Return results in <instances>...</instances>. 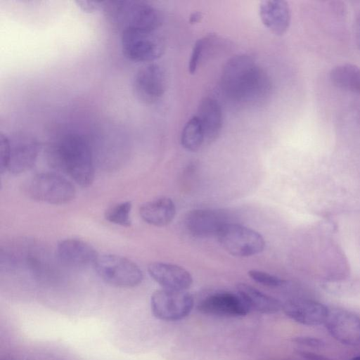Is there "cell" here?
Instances as JSON below:
<instances>
[{
	"label": "cell",
	"instance_id": "7",
	"mask_svg": "<svg viewBox=\"0 0 360 360\" xmlns=\"http://www.w3.org/2000/svg\"><path fill=\"white\" fill-rule=\"evenodd\" d=\"M121 46L127 58L138 62L155 60L164 51L163 41L155 32L139 29L122 31Z\"/></svg>",
	"mask_w": 360,
	"mask_h": 360
},
{
	"label": "cell",
	"instance_id": "9",
	"mask_svg": "<svg viewBox=\"0 0 360 360\" xmlns=\"http://www.w3.org/2000/svg\"><path fill=\"white\" fill-rule=\"evenodd\" d=\"M8 161L7 171L20 174L31 169L37 158L39 144L27 133L16 132L7 135Z\"/></svg>",
	"mask_w": 360,
	"mask_h": 360
},
{
	"label": "cell",
	"instance_id": "21",
	"mask_svg": "<svg viewBox=\"0 0 360 360\" xmlns=\"http://www.w3.org/2000/svg\"><path fill=\"white\" fill-rule=\"evenodd\" d=\"M330 79L336 86L360 94V68L345 63L330 72Z\"/></svg>",
	"mask_w": 360,
	"mask_h": 360
},
{
	"label": "cell",
	"instance_id": "14",
	"mask_svg": "<svg viewBox=\"0 0 360 360\" xmlns=\"http://www.w3.org/2000/svg\"><path fill=\"white\" fill-rule=\"evenodd\" d=\"M228 222L224 213L212 210H191L185 219L187 230L198 238L216 237Z\"/></svg>",
	"mask_w": 360,
	"mask_h": 360
},
{
	"label": "cell",
	"instance_id": "13",
	"mask_svg": "<svg viewBox=\"0 0 360 360\" xmlns=\"http://www.w3.org/2000/svg\"><path fill=\"white\" fill-rule=\"evenodd\" d=\"M282 309L290 319L305 326L324 324L329 312L324 304L305 299L289 300Z\"/></svg>",
	"mask_w": 360,
	"mask_h": 360
},
{
	"label": "cell",
	"instance_id": "2",
	"mask_svg": "<svg viewBox=\"0 0 360 360\" xmlns=\"http://www.w3.org/2000/svg\"><path fill=\"white\" fill-rule=\"evenodd\" d=\"M51 166L63 171L82 187L94 178L93 156L88 143L80 136L68 134L54 142L49 150Z\"/></svg>",
	"mask_w": 360,
	"mask_h": 360
},
{
	"label": "cell",
	"instance_id": "8",
	"mask_svg": "<svg viewBox=\"0 0 360 360\" xmlns=\"http://www.w3.org/2000/svg\"><path fill=\"white\" fill-rule=\"evenodd\" d=\"M193 307V298L186 290L162 288L155 290L150 298V308L157 319L166 321L186 317Z\"/></svg>",
	"mask_w": 360,
	"mask_h": 360
},
{
	"label": "cell",
	"instance_id": "12",
	"mask_svg": "<svg viewBox=\"0 0 360 360\" xmlns=\"http://www.w3.org/2000/svg\"><path fill=\"white\" fill-rule=\"evenodd\" d=\"M333 338L342 344H360V318L343 309L329 310L324 323Z\"/></svg>",
	"mask_w": 360,
	"mask_h": 360
},
{
	"label": "cell",
	"instance_id": "27",
	"mask_svg": "<svg viewBox=\"0 0 360 360\" xmlns=\"http://www.w3.org/2000/svg\"><path fill=\"white\" fill-rule=\"evenodd\" d=\"M77 6L84 12L91 13L95 11L103 9L104 1L98 0H77Z\"/></svg>",
	"mask_w": 360,
	"mask_h": 360
},
{
	"label": "cell",
	"instance_id": "18",
	"mask_svg": "<svg viewBox=\"0 0 360 360\" xmlns=\"http://www.w3.org/2000/svg\"><path fill=\"white\" fill-rule=\"evenodd\" d=\"M196 116L202 125L205 141H214L222 127V112L217 101L210 97L204 98L199 104Z\"/></svg>",
	"mask_w": 360,
	"mask_h": 360
},
{
	"label": "cell",
	"instance_id": "17",
	"mask_svg": "<svg viewBox=\"0 0 360 360\" xmlns=\"http://www.w3.org/2000/svg\"><path fill=\"white\" fill-rule=\"evenodd\" d=\"M260 19L264 26L276 35L286 32L290 24L289 5L283 0H266L259 6Z\"/></svg>",
	"mask_w": 360,
	"mask_h": 360
},
{
	"label": "cell",
	"instance_id": "31",
	"mask_svg": "<svg viewBox=\"0 0 360 360\" xmlns=\"http://www.w3.org/2000/svg\"><path fill=\"white\" fill-rule=\"evenodd\" d=\"M201 18L202 14L200 12H194L190 15L189 22L192 24L196 23L200 20Z\"/></svg>",
	"mask_w": 360,
	"mask_h": 360
},
{
	"label": "cell",
	"instance_id": "16",
	"mask_svg": "<svg viewBox=\"0 0 360 360\" xmlns=\"http://www.w3.org/2000/svg\"><path fill=\"white\" fill-rule=\"evenodd\" d=\"M57 255L63 264L73 267L94 266L99 256L88 243L75 238L60 241L57 245Z\"/></svg>",
	"mask_w": 360,
	"mask_h": 360
},
{
	"label": "cell",
	"instance_id": "1",
	"mask_svg": "<svg viewBox=\"0 0 360 360\" xmlns=\"http://www.w3.org/2000/svg\"><path fill=\"white\" fill-rule=\"evenodd\" d=\"M221 86L226 94L240 103H255L264 98L270 90L266 75L249 56L238 55L225 65Z\"/></svg>",
	"mask_w": 360,
	"mask_h": 360
},
{
	"label": "cell",
	"instance_id": "22",
	"mask_svg": "<svg viewBox=\"0 0 360 360\" xmlns=\"http://www.w3.org/2000/svg\"><path fill=\"white\" fill-rule=\"evenodd\" d=\"M205 141L204 131L198 117L195 115L187 121L181 135V146L187 150H198Z\"/></svg>",
	"mask_w": 360,
	"mask_h": 360
},
{
	"label": "cell",
	"instance_id": "11",
	"mask_svg": "<svg viewBox=\"0 0 360 360\" xmlns=\"http://www.w3.org/2000/svg\"><path fill=\"white\" fill-rule=\"evenodd\" d=\"M198 309L204 314L224 317L245 316L250 311L241 297L230 292L209 295L198 304Z\"/></svg>",
	"mask_w": 360,
	"mask_h": 360
},
{
	"label": "cell",
	"instance_id": "28",
	"mask_svg": "<svg viewBox=\"0 0 360 360\" xmlns=\"http://www.w3.org/2000/svg\"><path fill=\"white\" fill-rule=\"evenodd\" d=\"M294 341L296 343L307 345V346H313V347H319L321 346L323 343L318 339L312 338H307V337H297L294 339Z\"/></svg>",
	"mask_w": 360,
	"mask_h": 360
},
{
	"label": "cell",
	"instance_id": "15",
	"mask_svg": "<svg viewBox=\"0 0 360 360\" xmlns=\"http://www.w3.org/2000/svg\"><path fill=\"white\" fill-rule=\"evenodd\" d=\"M151 278L163 288L175 290H186L193 283L190 273L179 265L153 262L148 266Z\"/></svg>",
	"mask_w": 360,
	"mask_h": 360
},
{
	"label": "cell",
	"instance_id": "5",
	"mask_svg": "<svg viewBox=\"0 0 360 360\" xmlns=\"http://www.w3.org/2000/svg\"><path fill=\"white\" fill-rule=\"evenodd\" d=\"M94 266L103 281L118 288L137 286L143 278L141 270L135 263L118 255L98 256Z\"/></svg>",
	"mask_w": 360,
	"mask_h": 360
},
{
	"label": "cell",
	"instance_id": "4",
	"mask_svg": "<svg viewBox=\"0 0 360 360\" xmlns=\"http://www.w3.org/2000/svg\"><path fill=\"white\" fill-rule=\"evenodd\" d=\"M25 191L32 200L53 205L67 203L75 195L73 185L53 172H43L34 176L26 183Z\"/></svg>",
	"mask_w": 360,
	"mask_h": 360
},
{
	"label": "cell",
	"instance_id": "24",
	"mask_svg": "<svg viewBox=\"0 0 360 360\" xmlns=\"http://www.w3.org/2000/svg\"><path fill=\"white\" fill-rule=\"evenodd\" d=\"M248 274L253 281L265 286L279 287L285 283L284 280L262 271L252 269Z\"/></svg>",
	"mask_w": 360,
	"mask_h": 360
},
{
	"label": "cell",
	"instance_id": "30",
	"mask_svg": "<svg viewBox=\"0 0 360 360\" xmlns=\"http://www.w3.org/2000/svg\"><path fill=\"white\" fill-rule=\"evenodd\" d=\"M300 354L307 360H326L323 357L312 354L309 352H301Z\"/></svg>",
	"mask_w": 360,
	"mask_h": 360
},
{
	"label": "cell",
	"instance_id": "23",
	"mask_svg": "<svg viewBox=\"0 0 360 360\" xmlns=\"http://www.w3.org/2000/svg\"><path fill=\"white\" fill-rule=\"evenodd\" d=\"M131 202H122L106 210L104 216L105 219L111 223L128 227L131 224Z\"/></svg>",
	"mask_w": 360,
	"mask_h": 360
},
{
	"label": "cell",
	"instance_id": "6",
	"mask_svg": "<svg viewBox=\"0 0 360 360\" xmlns=\"http://www.w3.org/2000/svg\"><path fill=\"white\" fill-rule=\"evenodd\" d=\"M216 237L229 253L236 257L259 254L265 246L264 239L259 233L236 223L224 224Z\"/></svg>",
	"mask_w": 360,
	"mask_h": 360
},
{
	"label": "cell",
	"instance_id": "20",
	"mask_svg": "<svg viewBox=\"0 0 360 360\" xmlns=\"http://www.w3.org/2000/svg\"><path fill=\"white\" fill-rule=\"evenodd\" d=\"M238 294L248 308L261 314H276L282 309L283 304L252 285L240 283L236 285Z\"/></svg>",
	"mask_w": 360,
	"mask_h": 360
},
{
	"label": "cell",
	"instance_id": "10",
	"mask_svg": "<svg viewBox=\"0 0 360 360\" xmlns=\"http://www.w3.org/2000/svg\"><path fill=\"white\" fill-rule=\"evenodd\" d=\"M165 75L158 64L151 63L139 69L134 78L133 90L138 100L146 103L157 101L165 91Z\"/></svg>",
	"mask_w": 360,
	"mask_h": 360
},
{
	"label": "cell",
	"instance_id": "25",
	"mask_svg": "<svg viewBox=\"0 0 360 360\" xmlns=\"http://www.w3.org/2000/svg\"><path fill=\"white\" fill-rule=\"evenodd\" d=\"M203 44L202 37L198 39L193 46L188 63V70L191 74H194L198 68L200 60L202 56Z\"/></svg>",
	"mask_w": 360,
	"mask_h": 360
},
{
	"label": "cell",
	"instance_id": "3",
	"mask_svg": "<svg viewBox=\"0 0 360 360\" xmlns=\"http://www.w3.org/2000/svg\"><path fill=\"white\" fill-rule=\"evenodd\" d=\"M103 10L109 22L122 32L127 29L155 32L162 22L160 11L143 1H105Z\"/></svg>",
	"mask_w": 360,
	"mask_h": 360
},
{
	"label": "cell",
	"instance_id": "26",
	"mask_svg": "<svg viewBox=\"0 0 360 360\" xmlns=\"http://www.w3.org/2000/svg\"><path fill=\"white\" fill-rule=\"evenodd\" d=\"M8 161V145L7 134H0V172L7 171Z\"/></svg>",
	"mask_w": 360,
	"mask_h": 360
},
{
	"label": "cell",
	"instance_id": "32",
	"mask_svg": "<svg viewBox=\"0 0 360 360\" xmlns=\"http://www.w3.org/2000/svg\"><path fill=\"white\" fill-rule=\"evenodd\" d=\"M351 360H360V356H358L354 357V358H353V359H352Z\"/></svg>",
	"mask_w": 360,
	"mask_h": 360
},
{
	"label": "cell",
	"instance_id": "29",
	"mask_svg": "<svg viewBox=\"0 0 360 360\" xmlns=\"http://www.w3.org/2000/svg\"><path fill=\"white\" fill-rule=\"evenodd\" d=\"M354 34L357 46L360 49V14L356 17L355 20Z\"/></svg>",
	"mask_w": 360,
	"mask_h": 360
},
{
	"label": "cell",
	"instance_id": "19",
	"mask_svg": "<svg viewBox=\"0 0 360 360\" xmlns=\"http://www.w3.org/2000/svg\"><path fill=\"white\" fill-rule=\"evenodd\" d=\"M139 214L146 223L155 226H165L174 219L176 207L172 199L162 197L142 205Z\"/></svg>",
	"mask_w": 360,
	"mask_h": 360
}]
</instances>
